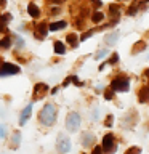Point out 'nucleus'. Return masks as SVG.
Returning a JSON list of instances; mask_svg holds the SVG:
<instances>
[{"label":"nucleus","mask_w":149,"mask_h":154,"mask_svg":"<svg viewBox=\"0 0 149 154\" xmlns=\"http://www.w3.org/2000/svg\"><path fill=\"white\" fill-rule=\"evenodd\" d=\"M38 120L43 124V125H53L56 120V106L48 103L43 106V109L40 111L38 114Z\"/></svg>","instance_id":"f257e3e1"},{"label":"nucleus","mask_w":149,"mask_h":154,"mask_svg":"<svg viewBox=\"0 0 149 154\" xmlns=\"http://www.w3.org/2000/svg\"><path fill=\"white\" fill-rule=\"evenodd\" d=\"M80 122H82L80 114L71 112V114L66 117V128L69 130V132H77V130H79V127H80Z\"/></svg>","instance_id":"f03ea898"},{"label":"nucleus","mask_w":149,"mask_h":154,"mask_svg":"<svg viewBox=\"0 0 149 154\" xmlns=\"http://www.w3.org/2000/svg\"><path fill=\"white\" fill-rule=\"evenodd\" d=\"M56 148L58 151H59L61 154H66L67 151L71 149V140L66 137L64 133H61L59 137H58V141H56Z\"/></svg>","instance_id":"7ed1b4c3"},{"label":"nucleus","mask_w":149,"mask_h":154,"mask_svg":"<svg viewBox=\"0 0 149 154\" xmlns=\"http://www.w3.org/2000/svg\"><path fill=\"white\" fill-rule=\"evenodd\" d=\"M128 87H130L128 79H122V77L112 80V84H111V88L114 91H128Z\"/></svg>","instance_id":"20e7f679"},{"label":"nucleus","mask_w":149,"mask_h":154,"mask_svg":"<svg viewBox=\"0 0 149 154\" xmlns=\"http://www.w3.org/2000/svg\"><path fill=\"white\" fill-rule=\"evenodd\" d=\"M103 149L106 152H112L115 149V141H114V137L111 133L104 135V138H103Z\"/></svg>","instance_id":"39448f33"},{"label":"nucleus","mask_w":149,"mask_h":154,"mask_svg":"<svg viewBox=\"0 0 149 154\" xmlns=\"http://www.w3.org/2000/svg\"><path fill=\"white\" fill-rule=\"evenodd\" d=\"M19 67L16 64H10V63H3L0 67V75H8V74H18Z\"/></svg>","instance_id":"423d86ee"},{"label":"nucleus","mask_w":149,"mask_h":154,"mask_svg":"<svg viewBox=\"0 0 149 154\" xmlns=\"http://www.w3.org/2000/svg\"><path fill=\"white\" fill-rule=\"evenodd\" d=\"M47 32H48L47 24H45V23H40V24H37V27H35V32H34V35H35V38H38V40H42V38L47 35Z\"/></svg>","instance_id":"0eeeda50"},{"label":"nucleus","mask_w":149,"mask_h":154,"mask_svg":"<svg viewBox=\"0 0 149 154\" xmlns=\"http://www.w3.org/2000/svg\"><path fill=\"white\" fill-rule=\"evenodd\" d=\"M47 90H48V87L45 84H37L35 88H34V98H35V100L42 98V96L47 93Z\"/></svg>","instance_id":"6e6552de"},{"label":"nucleus","mask_w":149,"mask_h":154,"mask_svg":"<svg viewBox=\"0 0 149 154\" xmlns=\"http://www.w3.org/2000/svg\"><path fill=\"white\" fill-rule=\"evenodd\" d=\"M31 112H32V104H29L24 108V111L21 112V117H19V125H24L26 124V120L31 117Z\"/></svg>","instance_id":"1a4fd4ad"},{"label":"nucleus","mask_w":149,"mask_h":154,"mask_svg":"<svg viewBox=\"0 0 149 154\" xmlns=\"http://www.w3.org/2000/svg\"><path fill=\"white\" fill-rule=\"evenodd\" d=\"M138 100H139V103H147L149 101V87H143V88L139 90Z\"/></svg>","instance_id":"9d476101"},{"label":"nucleus","mask_w":149,"mask_h":154,"mask_svg":"<svg viewBox=\"0 0 149 154\" xmlns=\"http://www.w3.org/2000/svg\"><path fill=\"white\" fill-rule=\"evenodd\" d=\"M27 11H29V14H31L32 18H38V16H40V10H38V7L35 3H29L27 5Z\"/></svg>","instance_id":"9b49d317"},{"label":"nucleus","mask_w":149,"mask_h":154,"mask_svg":"<svg viewBox=\"0 0 149 154\" xmlns=\"http://www.w3.org/2000/svg\"><path fill=\"white\" fill-rule=\"evenodd\" d=\"M19 143H21V133H19V132H14L13 137H11V148H13V149L18 148Z\"/></svg>","instance_id":"f8f14e48"},{"label":"nucleus","mask_w":149,"mask_h":154,"mask_svg":"<svg viewBox=\"0 0 149 154\" xmlns=\"http://www.w3.org/2000/svg\"><path fill=\"white\" fill-rule=\"evenodd\" d=\"M117 38H119V32H112V34H109V35H106V43H108V45H115Z\"/></svg>","instance_id":"ddd939ff"},{"label":"nucleus","mask_w":149,"mask_h":154,"mask_svg":"<svg viewBox=\"0 0 149 154\" xmlns=\"http://www.w3.org/2000/svg\"><path fill=\"white\" fill-rule=\"evenodd\" d=\"M82 140H84V146H90L91 141H95V135L93 133H84V137H82Z\"/></svg>","instance_id":"4468645a"},{"label":"nucleus","mask_w":149,"mask_h":154,"mask_svg":"<svg viewBox=\"0 0 149 154\" xmlns=\"http://www.w3.org/2000/svg\"><path fill=\"white\" fill-rule=\"evenodd\" d=\"M53 50H55V53H58V55H62V53L66 51V47H64V43H62V42H55Z\"/></svg>","instance_id":"2eb2a0df"},{"label":"nucleus","mask_w":149,"mask_h":154,"mask_svg":"<svg viewBox=\"0 0 149 154\" xmlns=\"http://www.w3.org/2000/svg\"><path fill=\"white\" fill-rule=\"evenodd\" d=\"M64 26H66L64 21H56V23H51L50 26H48V29H50V31H59V29H62Z\"/></svg>","instance_id":"dca6fc26"},{"label":"nucleus","mask_w":149,"mask_h":154,"mask_svg":"<svg viewBox=\"0 0 149 154\" xmlns=\"http://www.w3.org/2000/svg\"><path fill=\"white\" fill-rule=\"evenodd\" d=\"M10 19H11V16H10V14H5V16H0V31H5V24H7Z\"/></svg>","instance_id":"f3484780"},{"label":"nucleus","mask_w":149,"mask_h":154,"mask_svg":"<svg viewBox=\"0 0 149 154\" xmlns=\"http://www.w3.org/2000/svg\"><path fill=\"white\" fill-rule=\"evenodd\" d=\"M91 19H93V23H99V21H103V19H104V13H101V11H95L93 14H91Z\"/></svg>","instance_id":"a211bd4d"},{"label":"nucleus","mask_w":149,"mask_h":154,"mask_svg":"<svg viewBox=\"0 0 149 154\" xmlns=\"http://www.w3.org/2000/svg\"><path fill=\"white\" fill-rule=\"evenodd\" d=\"M66 38H67V43H69L71 47H77V35L75 34H69Z\"/></svg>","instance_id":"6ab92c4d"},{"label":"nucleus","mask_w":149,"mask_h":154,"mask_svg":"<svg viewBox=\"0 0 149 154\" xmlns=\"http://www.w3.org/2000/svg\"><path fill=\"white\" fill-rule=\"evenodd\" d=\"M141 48H146V43H144V40H139L138 43H135L133 53H139V50H141Z\"/></svg>","instance_id":"aec40b11"},{"label":"nucleus","mask_w":149,"mask_h":154,"mask_svg":"<svg viewBox=\"0 0 149 154\" xmlns=\"http://www.w3.org/2000/svg\"><path fill=\"white\" fill-rule=\"evenodd\" d=\"M10 45H11V40H10L8 37H5V38H2V40H0V47H3V48H8Z\"/></svg>","instance_id":"412c9836"},{"label":"nucleus","mask_w":149,"mask_h":154,"mask_svg":"<svg viewBox=\"0 0 149 154\" xmlns=\"http://www.w3.org/2000/svg\"><path fill=\"white\" fill-rule=\"evenodd\" d=\"M104 98H106V100H112V98H114V90H112V88L106 90V91H104Z\"/></svg>","instance_id":"4be33fe9"},{"label":"nucleus","mask_w":149,"mask_h":154,"mask_svg":"<svg viewBox=\"0 0 149 154\" xmlns=\"http://www.w3.org/2000/svg\"><path fill=\"white\" fill-rule=\"evenodd\" d=\"M117 61H119V55H117V53H114L112 58H111V60H109L108 63H106V64H115Z\"/></svg>","instance_id":"5701e85b"},{"label":"nucleus","mask_w":149,"mask_h":154,"mask_svg":"<svg viewBox=\"0 0 149 154\" xmlns=\"http://www.w3.org/2000/svg\"><path fill=\"white\" fill-rule=\"evenodd\" d=\"M112 122H114V116H108V119H106V127H112Z\"/></svg>","instance_id":"b1692460"},{"label":"nucleus","mask_w":149,"mask_h":154,"mask_svg":"<svg viewBox=\"0 0 149 154\" xmlns=\"http://www.w3.org/2000/svg\"><path fill=\"white\" fill-rule=\"evenodd\" d=\"M109 11H111V14H117L119 7H117V5H111V7H109Z\"/></svg>","instance_id":"393cba45"},{"label":"nucleus","mask_w":149,"mask_h":154,"mask_svg":"<svg viewBox=\"0 0 149 154\" xmlns=\"http://www.w3.org/2000/svg\"><path fill=\"white\" fill-rule=\"evenodd\" d=\"M128 14L130 16H135V14H136V5H133V7L128 8Z\"/></svg>","instance_id":"a878e982"},{"label":"nucleus","mask_w":149,"mask_h":154,"mask_svg":"<svg viewBox=\"0 0 149 154\" xmlns=\"http://www.w3.org/2000/svg\"><path fill=\"white\" fill-rule=\"evenodd\" d=\"M90 35H93V31H88V32H85L84 35L80 37V40H87V38H88Z\"/></svg>","instance_id":"bb28decb"},{"label":"nucleus","mask_w":149,"mask_h":154,"mask_svg":"<svg viewBox=\"0 0 149 154\" xmlns=\"http://www.w3.org/2000/svg\"><path fill=\"white\" fill-rule=\"evenodd\" d=\"M91 154H103V148H101V146L93 148V152H91Z\"/></svg>","instance_id":"cd10ccee"},{"label":"nucleus","mask_w":149,"mask_h":154,"mask_svg":"<svg viewBox=\"0 0 149 154\" xmlns=\"http://www.w3.org/2000/svg\"><path fill=\"white\" fill-rule=\"evenodd\" d=\"M106 53H108L106 50H101L99 53H96V56H95V58H96V60H101V58H103V56L106 55Z\"/></svg>","instance_id":"c85d7f7f"},{"label":"nucleus","mask_w":149,"mask_h":154,"mask_svg":"<svg viewBox=\"0 0 149 154\" xmlns=\"http://www.w3.org/2000/svg\"><path fill=\"white\" fill-rule=\"evenodd\" d=\"M71 82H74V84L77 85V87H80L82 84H80V82H79V79H77V77L75 75H71Z\"/></svg>","instance_id":"c756f323"},{"label":"nucleus","mask_w":149,"mask_h":154,"mask_svg":"<svg viewBox=\"0 0 149 154\" xmlns=\"http://www.w3.org/2000/svg\"><path fill=\"white\" fill-rule=\"evenodd\" d=\"M23 45H24L23 38H21V37H16V47H18V48H21Z\"/></svg>","instance_id":"7c9ffc66"},{"label":"nucleus","mask_w":149,"mask_h":154,"mask_svg":"<svg viewBox=\"0 0 149 154\" xmlns=\"http://www.w3.org/2000/svg\"><path fill=\"white\" fill-rule=\"evenodd\" d=\"M5 135H7V127H3V125H2V127H0V138H3Z\"/></svg>","instance_id":"2f4dec72"},{"label":"nucleus","mask_w":149,"mask_h":154,"mask_svg":"<svg viewBox=\"0 0 149 154\" xmlns=\"http://www.w3.org/2000/svg\"><path fill=\"white\" fill-rule=\"evenodd\" d=\"M69 84H71V77H67V79H66L64 82H62V85H64V87H67Z\"/></svg>","instance_id":"473e14b6"},{"label":"nucleus","mask_w":149,"mask_h":154,"mask_svg":"<svg viewBox=\"0 0 149 154\" xmlns=\"http://www.w3.org/2000/svg\"><path fill=\"white\" fill-rule=\"evenodd\" d=\"M144 77H147V79H149V69H144Z\"/></svg>","instance_id":"72a5a7b5"},{"label":"nucleus","mask_w":149,"mask_h":154,"mask_svg":"<svg viewBox=\"0 0 149 154\" xmlns=\"http://www.w3.org/2000/svg\"><path fill=\"white\" fill-rule=\"evenodd\" d=\"M91 2H95L96 7H101V2H99V0H91Z\"/></svg>","instance_id":"f704fd0d"}]
</instances>
